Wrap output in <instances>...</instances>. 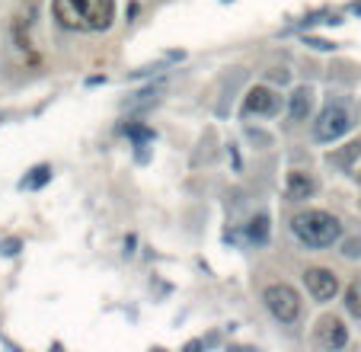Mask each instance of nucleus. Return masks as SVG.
Returning a JSON list of instances; mask_svg holds the SVG:
<instances>
[{
  "label": "nucleus",
  "instance_id": "obj_1",
  "mask_svg": "<svg viewBox=\"0 0 361 352\" xmlns=\"http://www.w3.org/2000/svg\"><path fill=\"white\" fill-rule=\"evenodd\" d=\"M52 13L64 29L103 32L115 20V0H52Z\"/></svg>",
  "mask_w": 361,
  "mask_h": 352
},
{
  "label": "nucleus",
  "instance_id": "obj_2",
  "mask_svg": "<svg viewBox=\"0 0 361 352\" xmlns=\"http://www.w3.org/2000/svg\"><path fill=\"white\" fill-rule=\"evenodd\" d=\"M291 231L304 247H314V250L332 247V244H339V237H342L339 218L330 215V211H323V209L297 211V215L291 218Z\"/></svg>",
  "mask_w": 361,
  "mask_h": 352
},
{
  "label": "nucleus",
  "instance_id": "obj_3",
  "mask_svg": "<svg viewBox=\"0 0 361 352\" xmlns=\"http://www.w3.org/2000/svg\"><path fill=\"white\" fill-rule=\"evenodd\" d=\"M263 301L269 307V314L281 323H294L301 317V295L294 292L288 282H272L263 292Z\"/></svg>",
  "mask_w": 361,
  "mask_h": 352
},
{
  "label": "nucleus",
  "instance_id": "obj_4",
  "mask_svg": "<svg viewBox=\"0 0 361 352\" xmlns=\"http://www.w3.org/2000/svg\"><path fill=\"white\" fill-rule=\"evenodd\" d=\"M352 128V115L342 103H330L320 113V119L314 122V138L316 141H339Z\"/></svg>",
  "mask_w": 361,
  "mask_h": 352
},
{
  "label": "nucleus",
  "instance_id": "obj_5",
  "mask_svg": "<svg viewBox=\"0 0 361 352\" xmlns=\"http://www.w3.org/2000/svg\"><path fill=\"white\" fill-rule=\"evenodd\" d=\"M304 285L314 295V301H332L339 295V276L326 266H310L304 269Z\"/></svg>",
  "mask_w": 361,
  "mask_h": 352
},
{
  "label": "nucleus",
  "instance_id": "obj_6",
  "mask_svg": "<svg viewBox=\"0 0 361 352\" xmlns=\"http://www.w3.org/2000/svg\"><path fill=\"white\" fill-rule=\"evenodd\" d=\"M279 93L272 90V87H265V83H259V87H253V90L246 93V99H243V113L246 115H275L279 113Z\"/></svg>",
  "mask_w": 361,
  "mask_h": 352
},
{
  "label": "nucleus",
  "instance_id": "obj_7",
  "mask_svg": "<svg viewBox=\"0 0 361 352\" xmlns=\"http://www.w3.org/2000/svg\"><path fill=\"white\" fill-rule=\"evenodd\" d=\"M316 339H320V346H326V349H342V346L348 343V330L339 317H320V323H316Z\"/></svg>",
  "mask_w": 361,
  "mask_h": 352
},
{
  "label": "nucleus",
  "instance_id": "obj_8",
  "mask_svg": "<svg viewBox=\"0 0 361 352\" xmlns=\"http://www.w3.org/2000/svg\"><path fill=\"white\" fill-rule=\"evenodd\" d=\"M316 192V183L310 173L304 170H291L285 180V195L291 199V202H304V199H310V195Z\"/></svg>",
  "mask_w": 361,
  "mask_h": 352
},
{
  "label": "nucleus",
  "instance_id": "obj_9",
  "mask_svg": "<svg viewBox=\"0 0 361 352\" xmlns=\"http://www.w3.org/2000/svg\"><path fill=\"white\" fill-rule=\"evenodd\" d=\"M310 106H314V90H310V87H297V90L291 93V119L304 122L310 113Z\"/></svg>",
  "mask_w": 361,
  "mask_h": 352
},
{
  "label": "nucleus",
  "instance_id": "obj_10",
  "mask_svg": "<svg viewBox=\"0 0 361 352\" xmlns=\"http://www.w3.org/2000/svg\"><path fill=\"white\" fill-rule=\"evenodd\" d=\"M342 304H346V311L352 317H358L361 321V279H355V282L346 285V295H342Z\"/></svg>",
  "mask_w": 361,
  "mask_h": 352
},
{
  "label": "nucleus",
  "instance_id": "obj_11",
  "mask_svg": "<svg viewBox=\"0 0 361 352\" xmlns=\"http://www.w3.org/2000/svg\"><path fill=\"white\" fill-rule=\"evenodd\" d=\"M358 157H361V141H348L346 148L339 150V154H332L330 160H332L336 167H342V170H352V164H355Z\"/></svg>",
  "mask_w": 361,
  "mask_h": 352
},
{
  "label": "nucleus",
  "instance_id": "obj_12",
  "mask_svg": "<svg viewBox=\"0 0 361 352\" xmlns=\"http://www.w3.org/2000/svg\"><path fill=\"white\" fill-rule=\"evenodd\" d=\"M249 237H253V240H259V244H263V240L269 237V218H265V215L253 218V221H249Z\"/></svg>",
  "mask_w": 361,
  "mask_h": 352
},
{
  "label": "nucleus",
  "instance_id": "obj_13",
  "mask_svg": "<svg viewBox=\"0 0 361 352\" xmlns=\"http://www.w3.org/2000/svg\"><path fill=\"white\" fill-rule=\"evenodd\" d=\"M48 176H52V167H45V164H42V167H36L29 180H23V189H38V186H42V183L48 180Z\"/></svg>",
  "mask_w": 361,
  "mask_h": 352
},
{
  "label": "nucleus",
  "instance_id": "obj_14",
  "mask_svg": "<svg viewBox=\"0 0 361 352\" xmlns=\"http://www.w3.org/2000/svg\"><path fill=\"white\" fill-rule=\"evenodd\" d=\"M342 256H348V260H355V256H361V240H348L346 247H342Z\"/></svg>",
  "mask_w": 361,
  "mask_h": 352
},
{
  "label": "nucleus",
  "instance_id": "obj_15",
  "mask_svg": "<svg viewBox=\"0 0 361 352\" xmlns=\"http://www.w3.org/2000/svg\"><path fill=\"white\" fill-rule=\"evenodd\" d=\"M355 13H361V3H355Z\"/></svg>",
  "mask_w": 361,
  "mask_h": 352
},
{
  "label": "nucleus",
  "instance_id": "obj_16",
  "mask_svg": "<svg viewBox=\"0 0 361 352\" xmlns=\"http://www.w3.org/2000/svg\"><path fill=\"white\" fill-rule=\"evenodd\" d=\"M355 180H358V183H361V170H358V173H355Z\"/></svg>",
  "mask_w": 361,
  "mask_h": 352
}]
</instances>
